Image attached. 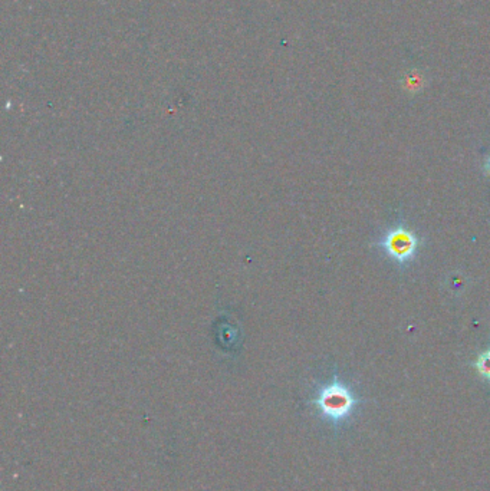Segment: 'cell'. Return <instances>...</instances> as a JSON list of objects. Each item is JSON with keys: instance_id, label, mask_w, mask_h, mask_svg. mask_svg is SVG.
I'll return each mask as SVG.
<instances>
[{"instance_id": "obj_1", "label": "cell", "mask_w": 490, "mask_h": 491, "mask_svg": "<svg viewBox=\"0 0 490 491\" xmlns=\"http://www.w3.org/2000/svg\"><path fill=\"white\" fill-rule=\"evenodd\" d=\"M420 244V237L403 225L390 229L376 243V246L380 247L385 255L401 266L408 264L415 259Z\"/></svg>"}, {"instance_id": "obj_2", "label": "cell", "mask_w": 490, "mask_h": 491, "mask_svg": "<svg viewBox=\"0 0 490 491\" xmlns=\"http://www.w3.org/2000/svg\"><path fill=\"white\" fill-rule=\"evenodd\" d=\"M315 404L325 416L338 421L351 412L355 405V398L345 385L335 379L318 392Z\"/></svg>"}, {"instance_id": "obj_3", "label": "cell", "mask_w": 490, "mask_h": 491, "mask_svg": "<svg viewBox=\"0 0 490 491\" xmlns=\"http://www.w3.org/2000/svg\"><path fill=\"white\" fill-rule=\"evenodd\" d=\"M476 368L483 378L490 379V349L483 352L479 356V360L476 362Z\"/></svg>"}, {"instance_id": "obj_4", "label": "cell", "mask_w": 490, "mask_h": 491, "mask_svg": "<svg viewBox=\"0 0 490 491\" xmlns=\"http://www.w3.org/2000/svg\"><path fill=\"white\" fill-rule=\"evenodd\" d=\"M487 171L490 173V158H489V161H487Z\"/></svg>"}]
</instances>
